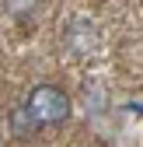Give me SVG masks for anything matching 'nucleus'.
Listing matches in <instances>:
<instances>
[{
	"mask_svg": "<svg viewBox=\"0 0 143 147\" xmlns=\"http://www.w3.org/2000/svg\"><path fill=\"white\" fill-rule=\"evenodd\" d=\"M11 130H14V137H31V133H39V130H35V123L28 119V112H25L21 105L11 112Z\"/></svg>",
	"mask_w": 143,
	"mask_h": 147,
	"instance_id": "2",
	"label": "nucleus"
},
{
	"mask_svg": "<svg viewBox=\"0 0 143 147\" xmlns=\"http://www.w3.org/2000/svg\"><path fill=\"white\" fill-rule=\"evenodd\" d=\"M21 4H25V7H35V4H39V0H21ZM4 7H7V11L14 14V7H17V0H4Z\"/></svg>",
	"mask_w": 143,
	"mask_h": 147,
	"instance_id": "3",
	"label": "nucleus"
},
{
	"mask_svg": "<svg viewBox=\"0 0 143 147\" xmlns=\"http://www.w3.org/2000/svg\"><path fill=\"white\" fill-rule=\"evenodd\" d=\"M25 112L35 123V130H52V126H63L74 112V102L59 84H35L25 98Z\"/></svg>",
	"mask_w": 143,
	"mask_h": 147,
	"instance_id": "1",
	"label": "nucleus"
}]
</instances>
